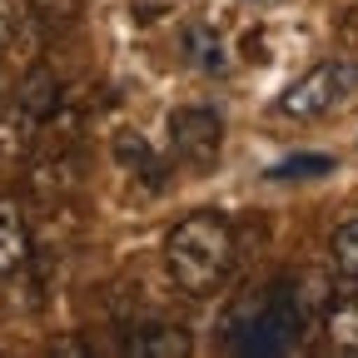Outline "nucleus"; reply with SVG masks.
Segmentation results:
<instances>
[{"instance_id":"1","label":"nucleus","mask_w":358,"mask_h":358,"mask_svg":"<svg viewBox=\"0 0 358 358\" xmlns=\"http://www.w3.org/2000/svg\"><path fill=\"white\" fill-rule=\"evenodd\" d=\"M234 229L224 224L214 209H199L189 219H179L169 239H164V264H169V274L174 284L194 294V299H209L224 289V279L234 274Z\"/></svg>"},{"instance_id":"2","label":"nucleus","mask_w":358,"mask_h":358,"mask_svg":"<svg viewBox=\"0 0 358 358\" xmlns=\"http://www.w3.org/2000/svg\"><path fill=\"white\" fill-rule=\"evenodd\" d=\"M299 338H303V308L284 289H268L249 308V319L234 324V348L254 353V358H279V353L299 348Z\"/></svg>"},{"instance_id":"3","label":"nucleus","mask_w":358,"mask_h":358,"mask_svg":"<svg viewBox=\"0 0 358 358\" xmlns=\"http://www.w3.org/2000/svg\"><path fill=\"white\" fill-rule=\"evenodd\" d=\"M353 95H358V65L353 60H324V65H313L308 75H299L279 95V115H289V120H319V115L343 110Z\"/></svg>"},{"instance_id":"4","label":"nucleus","mask_w":358,"mask_h":358,"mask_svg":"<svg viewBox=\"0 0 358 358\" xmlns=\"http://www.w3.org/2000/svg\"><path fill=\"white\" fill-rule=\"evenodd\" d=\"M169 150L179 164L209 169L224 150V120L214 110H174L169 115Z\"/></svg>"},{"instance_id":"5","label":"nucleus","mask_w":358,"mask_h":358,"mask_svg":"<svg viewBox=\"0 0 358 358\" xmlns=\"http://www.w3.org/2000/svg\"><path fill=\"white\" fill-rule=\"evenodd\" d=\"M35 150V115L15 100V105H0V169H15L25 164Z\"/></svg>"},{"instance_id":"6","label":"nucleus","mask_w":358,"mask_h":358,"mask_svg":"<svg viewBox=\"0 0 358 358\" xmlns=\"http://www.w3.org/2000/svg\"><path fill=\"white\" fill-rule=\"evenodd\" d=\"M179 45H185V60H189L199 75H229V50H224V40H219L209 25L189 20L185 30H179Z\"/></svg>"},{"instance_id":"7","label":"nucleus","mask_w":358,"mask_h":358,"mask_svg":"<svg viewBox=\"0 0 358 358\" xmlns=\"http://www.w3.org/2000/svg\"><path fill=\"white\" fill-rule=\"evenodd\" d=\"M124 353L134 358H185L189 353V334L174 329V324H150V329H134Z\"/></svg>"},{"instance_id":"8","label":"nucleus","mask_w":358,"mask_h":358,"mask_svg":"<svg viewBox=\"0 0 358 358\" xmlns=\"http://www.w3.org/2000/svg\"><path fill=\"white\" fill-rule=\"evenodd\" d=\"M25 259H30V229H25L20 209L0 204V274H15Z\"/></svg>"},{"instance_id":"9","label":"nucleus","mask_w":358,"mask_h":358,"mask_svg":"<svg viewBox=\"0 0 358 358\" xmlns=\"http://www.w3.org/2000/svg\"><path fill=\"white\" fill-rule=\"evenodd\" d=\"M329 259H334V268H338L343 279L358 284V219H348V224H338V229H334Z\"/></svg>"},{"instance_id":"10","label":"nucleus","mask_w":358,"mask_h":358,"mask_svg":"<svg viewBox=\"0 0 358 358\" xmlns=\"http://www.w3.org/2000/svg\"><path fill=\"white\" fill-rule=\"evenodd\" d=\"M20 105L40 120V115H50L55 105H60V85L50 80V70H35L30 80H25V90H20Z\"/></svg>"},{"instance_id":"11","label":"nucleus","mask_w":358,"mask_h":358,"mask_svg":"<svg viewBox=\"0 0 358 358\" xmlns=\"http://www.w3.org/2000/svg\"><path fill=\"white\" fill-rule=\"evenodd\" d=\"M319 174H334V159L329 155H294L284 164L268 169V179H319Z\"/></svg>"},{"instance_id":"12","label":"nucleus","mask_w":358,"mask_h":358,"mask_svg":"<svg viewBox=\"0 0 358 358\" xmlns=\"http://www.w3.org/2000/svg\"><path fill=\"white\" fill-rule=\"evenodd\" d=\"M115 155H120V164H129V169L140 164L145 174H159V159L150 155V145L140 140V134H120V140H115Z\"/></svg>"},{"instance_id":"13","label":"nucleus","mask_w":358,"mask_h":358,"mask_svg":"<svg viewBox=\"0 0 358 358\" xmlns=\"http://www.w3.org/2000/svg\"><path fill=\"white\" fill-rule=\"evenodd\" d=\"M10 40H15V6H10V0H0V50H6Z\"/></svg>"}]
</instances>
